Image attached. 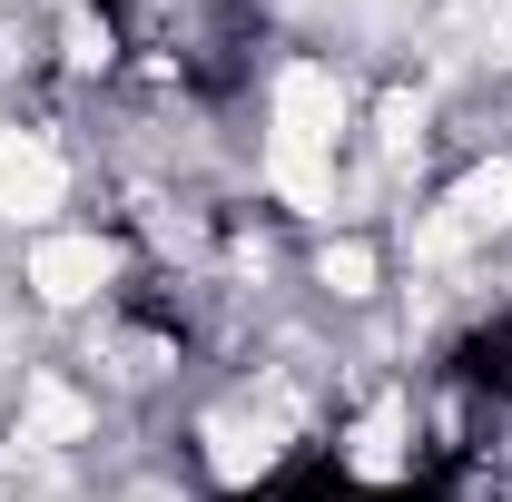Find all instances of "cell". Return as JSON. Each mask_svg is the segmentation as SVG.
Instances as JSON below:
<instances>
[{"label": "cell", "mask_w": 512, "mask_h": 502, "mask_svg": "<svg viewBox=\"0 0 512 502\" xmlns=\"http://www.w3.org/2000/svg\"><path fill=\"white\" fill-rule=\"evenodd\" d=\"M119 276H128V247L99 237V227H40V237L20 247V286H30V306H50V315L109 306Z\"/></svg>", "instance_id": "obj_1"}, {"label": "cell", "mask_w": 512, "mask_h": 502, "mask_svg": "<svg viewBox=\"0 0 512 502\" xmlns=\"http://www.w3.org/2000/svg\"><path fill=\"white\" fill-rule=\"evenodd\" d=\"M306 286H316L325 306H365L384 286V247L365 237V227H325L316 247H306Z\"/></svg>", "instance_id": "obj_3"}, {"label": "cell", "mask_w": 512, "mask_h": 502, "mask_svg": "<svg viewBox=\"0 0 512 502\" xmlns=\"http://www.w3.org/2000/svg\"><path fill=\"white\" fill-rule=\"evenodd\" d=\"M79 197V148L60 128H20L0 119V227H60V207Z\"/></svg>", "instance_id": "obj_2"}, {"label": "cell", "mask_w": 512, "mask_h": 502, "mask_svg": "<svg viewBox=\"0 0 512 502\" xmlns=\"http://www.w3.org/2000/svg\"><path fill=\"white\" fill-rule=\"evenodd\" d=\"M60 69L69 79H109V69H119V20H109L99 0H69L60 10Z\"/></svg>", "instance_id": "obj_4"}]
</instances>
